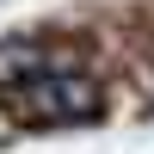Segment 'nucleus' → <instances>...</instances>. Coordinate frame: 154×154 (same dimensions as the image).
Masks as SVG:
<instances>
[{"label":"nucleus","instance_id":"nucleus-1","mask_svg":"<svg viewBox=\"0 0 154 154\" xmlns=\"http://www.w3.org/2000/svg\"><path fill=\"white\" fill-rule=\"evenodd\" d=\"M6 105L19 117H31V123H86V117H99L105 99H99V80H86L80 68H68V62L49 56V68L37 80H25Z\"/></svg>","mask_w":154,"mask_h":154},{"label":"nucleus","instance_id":"nucleus-2","mask_svg":"<svg viewBox=\"0 0 154 154\" xmlns=\"http://www.w3.org/2000/svg\"><path fill=\"white\" fill-rule=\"evenodd\" d=\"M43 68H49V49L43 43H0V99H12L25 80H37Z\"/></svg>","mask_w":154,"mask_h":154}]
</instances>
